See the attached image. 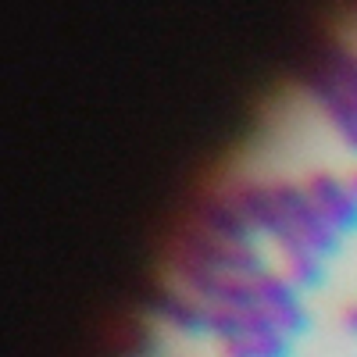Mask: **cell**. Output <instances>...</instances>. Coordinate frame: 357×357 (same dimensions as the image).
Masks as SVG:
<instances>
[{
	"label": "cell",
	"mask_w": 357,
	"mask_h": 357,
	"mask_svg": "<svg viewBox=\"0 0 357 357\" xmlns=\"http://www.w3.org/2000/svg\"><path fill=\"white\" fill-rule=\"evenodd\" d=\"M304 93L318 107L321 122L357 158V40H333L318 54L304 79Z\"/></svg>",
	"instance_id": "cell-1"
},
{
	"label": "cell",
	"mask_w": 357,
	"mask_h": 357,
	"mask_svg": "<svg viewBox=\"0 0 357 357\" xmlns=\"http://www.w3.org/2000/svg\"><path fill=\"white\" fill-rule=\"evenodd\" d=\"M301 183H304L311 204L321 211V218L329 222L343 240L357 232V197L347 183V172L318 165V168H307L301 175Z\"/></svg>",
	"instance_id": "cell-2"
},
{
	"label": "cell",
	"mask_w": 357,
	"mask_h": 357,
	"mask_svg": "<svg viewBox=\"0 0 357 357\" xmlns=\"http://www.w3.org/2000/svg\"><path fill=\"white\" fill-rule=\"evenodd\" d=\"M154 314L165 329L186 336V340H211V304L175 282H168L154 296Z\"/></svg>",
	"instance_id": "cell-3"
},
{
	"label": "cell",
	"mask_w": 357,
	"mask_h": 357,
	"mask_svg": "<svg viewBox=\"0 0 357 357\" xmlns=\"http://www.w3.org/2000/svg\"><path fill=\"white\" fill-rule=\"evenodd\" d=\"M293 347H296V340L286 336L272 318L254 321L250 329L215 343L218 357H293Z\"/></svg>",
	"instance_id": "cell-4"
},
{
	"label": "cell",
	"mask_w": 357,
	"mask_h": 357,
	"mask_svg": "<svg viewBox=\"0 0 357 357\" xmlns=\"http://www.w3.org/2000/svg\"><path fill=\"white\" fill-rule=\"evenodd\" d=\"M279 268L301 293H314L329 282V261L318 257V254H282Z\"/></svg>",
	"instance_id": "cell-5"
},
{
	"label": "cell",
	"mask_w": 357,
	"mask_h": 357,
	"mask_svg": "<svg viewBox=\"0 0 357 357\" xmlns=\"http://www.w3.org/2000/svg\"><path fill=\"white\" fill-rule=\"evenodd\" d=\"M340 325H343V333H347V336L357 340V301H350V304L340 307Z\"/></svg>",
	"instance_id": "cell-6"
},
{
	"label": "cell",
	"mask_w": 357,
	"mask_h": 357,
	"mask_svg": "<svg viewBox=\"0 0 357 357\" xmlns=\"http://www.w3.org/2000/svg\"><path fill=\"white\" fill-rule=\"evenodd\" d=\"M347 183H350V190H354V197H357V165L347 168Z\"/></svg>",
	"instance_id": "cell-7"
},
{
	"label": "cell",
	"mask_w": 357,
	"mask_h": 357,
	"mask_svg": "<svg viewBox=\"0 0 357 357\" xmlns=\"http://www.w3.org/2000/svg\"><path fill=\"white\" fill-rule=\"evenodd\" d=\"M354 40H357V33H354Z\"/></svg>",
	"instance_id": "cell-8"
}]
</instances>
